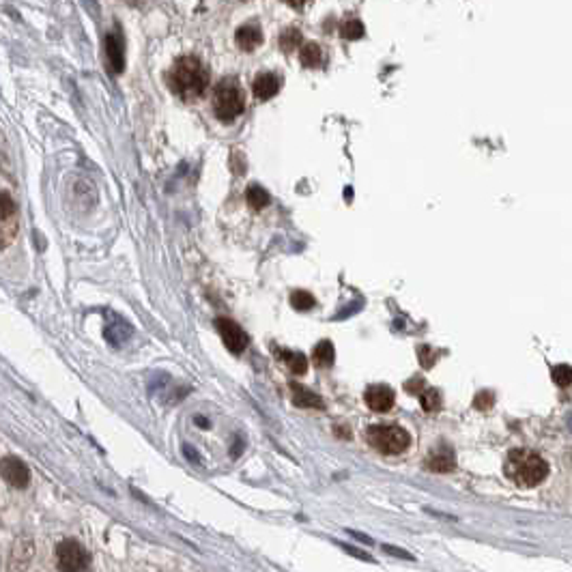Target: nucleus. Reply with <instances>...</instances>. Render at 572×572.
I'll return each instance as SVG.
<instances>
[{"label": "nucleus", "mask_w": 572, "mask_h": 572, "mask_svg": "<svg viewBox=\"0 0 572 572\" xmlns=\"http://www.w3.org/2000/svg\"><path fill=\"white\" fill-rule=\"evenodd\" d=\"M168 87L183 101H194L207 91L209 71L196 56H181L168 73Z\"/></svg>", "instance_id": "f257e3e1"}, {"label": "nucleus", "mask_w": 572, "mask_h": 572, "mask_svg": "<svg viewBox=\"0 0 572 572\" xmlns=\"http://www.w3.org/2000/svg\"><path fill=\"white\" fill-rule=\"evenodd\" d=\"M506 475L523 488H534L549 475V463L531 449H512L506 459Z\"/></svg>", "instance_id": "f03ea898"}, {"label": "nucleus", "mask_w": 572, "mask_h": 572, "mask_svg": "<svg viewBox=\"0 0 572 572\" xmlns=\"http://www.w3.org/2000/svg\"><path fill=\"white\" fill-rule=\"evenodd\" d=\"M366 437H368V443H371L377 452L387 454V456L402 454L409 447V443H411L409 433L394 424H379V426L368 428Z\"/></svg>", "instance_id": "7ed1b4c3"}, {"label": "nucleus", "mask_w": 572, "mask_h": 572, "mask_svg": "<svg viewBox=\"0 0 572 572\" xmlns=\"http://www.w3.org/2000/svg\"><path fill=\"white\" fill-rule=\"evenodd\" d=\"M213 110L216 116L224 123H232L245 110V97L241 87L232 77L222 80L213 93Z\"/></svg>", "instance_id": "20e7f679"}, {"label": "nucleus", "mask_w": 572, "mask_h": 572, "mask_svg": "<svg viewBox=\"0 0 572 572\" xmlns=\"http://www.w3.org/2000/svg\"><path fill=\"white\" fill-rule=\"evenodd\" d=\"M56 559L61 570H85L89 568V553L75 540H63L56 547Z\"/></svg>", "instance_id": "39448f33"}, {"label": "nucleus", "mask_w": 572, "mask_h": 572, "mask_svg": "<svg viewBox=\"0 0 572 572\" xmlns=\"http://www.w3.org/2000/svg\"><path fill=\"white\" fill-rule=\"evenodd\" d=\"M216 330L222 336V342L226 344V349L230 353H243L245 349H248L250 338H248V334H245L235 321L222 316V318L216 321Z\"/></svg>", "instance_id": "423d86ee"}, {"label": "nucleus", "mask_w": 572, "mask_h": 572, "mask_svg": "<svg viewBox=\"0 0 572 572\" xmlns=\"http://www.w3.org/2000/svg\"><path fill=\"white\" fill-rule=\"evenodd\" d=\"M0 475H3V480L13 488H24V486H28V480H30L28 467L15 456L0 459Z\"/></svg>", "instance_id": "0eeeda50"}, {"label": "nucleus", "mask_w": 572, "mask_h": 572, "mask_svg": "<svg viewBox=\"0 0 572 572\" xmlns=\"http://www.w3.org/2000/svg\"><path fill=\"white\" fill-rule=\"evenodd\" d=\"M366 404L377 414H387L396 402V392L390 385H371L363 394Z\"/></svg>", "instance_id": "6e6552de"}, {"label": "nucleus", "mask_w": 572, "mask_h": 572, "mask_svg": "<svg viewBox=\"0 0 572 572\" xmlns=\"http://www.w3.org/2000/svg\"><path fill=\"white\" fill-rule=\"evenodd\" d=\"M123 39L120 35L116 32H110L106 37V54H108V63H110V69L114 73H120L123 67H125V52H123Z\"/></svg>", "instance_id": "1a4fd4ad"}, {"label": "nucleus", "mask_w": 572, "mask_h": 572, "mask_svg": "<svg viewBox=\"0 0 572 572\" xmlns=\"http://www.w3.org/2000/svg\"><path fill=\"white\" fill-rule=\"evenodd\" d=\"M252 91H254L256 99L267 101V99H271V97L278 95V91H280V77L275 73H261L254 80Z\"/></svg>", "instance_id": "9d476101"}, {"label": "nucleus", "mask_w": 572, "mask_h": 572, "mask_svg": "<svg viewBox=\"0 0 572 572\" xmlns=\"http://www.w3.org/2000/svg\"><path fill=\"white\" fill-rule=\"evenodd\" d=\"M235 41H237V46H239L243 52H252V50H256V48L263 44V32H261V28L254 26V24H245V26H241V28L237 30Z\"/></svg>", "instance_id": "9b49d317"}, {"label": "nucleus", "mask_w": 572, "mask_h": 572, "mask_svg": "<svg viewBox=\"0 0 572 572\" xmlns=\"http://www.w3.org/2000/svg\"><path fill=\"white\" fill-rule=\"evenodd\" d=\"M291 392H293V402L301 409H323L325 406V402L318 394L306 390L299 383H291Z\"/></svg>", "instance_id": "f8f14e48"}, {"label": "nucleus", "mask_w": 572, "mask_h": 572, "mask_svg": "<svg viewBox=\"0 0 572 572\" xmlns=\"http://www.w3.org/2000/svg\"><path fill=\"white\" fill-rule=\"evenodd\" d=\"M334 344L330 340H321L316 347H314V353H312V359L318 368H330L334 363Z\"/></svg>", "instance_id": "ddd939ff"}, {"label": "nucleus", "mask_w": 572, "mask_h": 572, "mask_svg": "<svg viewBox=\"0 0 572 572\" xmlns=\"http://www.w3.org/2000/svg\"><path fill=\"white\" fill-rule=\"evenodd\" d=\"M278 355L286 361V366L291 368V373L295 375H304L308 371V359L304 353H297V351H286V349H280Z\"/></svg>", "instance_id": "4468645a"}, {"label": "nucleus", "mask_w": 572, "mask_h": 572, "mask_svg": "<svg viewBox=\"0 0 572 572\" xmlns=\"http://www.w3.org/2000/svg\"><path fill=\"white\" fill-rule=\"evenodd\" d=\"M299 61L308 69H316L323 65V50L318 44H306L299 52Z\"/></svg>", "instance_id": "2eb2a0df"}, {"label": "nucleus", "mask_w": 572, "mask_h": 572, "mask_svg": "<svg viewBox=\"0 0 572 572\" xmlns=\"http://www.w3.org/2000/svg\"><path fill=\"white\" fill-rule=\"evenodd\" d=\"M426 467L435 473H449V471H454L456 463H454L452 454H433L426 461Z\"/></svg>", "instance_id": "dca6fc26"}, {"label": "nucleus", "mask_w": 572, "mask_h": 572, "mask_svg": "<svg viewBox=\"0 0 572 572\" xmlns=\"http://www.w3.org/2000/svg\"><path fill=\"white\" fill-rule=\"evenodd\" d=\"M245 198H248V204L252 209H256V211H261V209H265L267 204H269V194L261 187V185H250L248 187V192H245Z\"/></svg>", "instance_id": "f3484780"}, {"label": "nucleus", "mask_w": 572, "mask_h": 572, "mask_svg": "<svg viewBox=\"0 0 572 572\" xmlns=\"http://www.w3.org/2000/svg\"><path fill=\"white\" fill-rule=\"evenodd\" d=\"M299 46H301V32H299L297 28H286V30L280 35V48H282V52L291 54V52H295Z\"/></svg>", "instance_id": "a211bd4d"}, {"label": "nucleus", "mask_w": 572, "mask_h": 572, "mask_svg": "<svg viewBox=\"0 0 572 572\" xmlns=\"http://www.w3.org/2000/svg\"><path fill=\"white\" fill-rule=\"evenodd\" d=\"M551 377H553V381H555L559 387H568V385H572V368H570L568 363L553 366Z\"/></svg>", "instance_id": "6ab92c4d"}, {"label": "nucleus", "mask_w": 572, "mask_h": 572, "mask_svg": "<svg viewBox=\"0 0 572 572\" xmlns=\"http://www.w3.org/2000/svg\"><path fill=\"white\" fill-rule=\"evenodd\" d=\"M420 404H422V409L426 414H430V411H437V409L441 406V394L437 392V390H426V392H422V396H420Z\"/></svg>", "instance_id": "aec40b11"}, {"label": "nucleus", "mask_w": 572, "mask_h": 572, "mask_svg": "<svg viewBox=\"0 0 572 572\" xmlns=\"http://www.w3.org/2000/svg\"><path fill=\"white\" fill-rule=\"evenodd\" d=\"M340 35H342L344 39H349V41H355V39H359V37L363 35V24H361L359 20L351 18V20H347V22L340 26Z\"/></svg>", "instance_id": "412c9836"}, {"label": "nucleus", "mask_w": 572, "mask_h": 572, "mask_svg": "<svg viewBox=\"0 0 572 572\" xmlns=\"http://www.w3.org/2000/svg\"><path fill=\"white\" fill-rule=\"evenodd\" d=\"M291 306L299 312H306V310L314 308V297L308 291H295L291 295Z\"/></svg>", "instance_id": "4be33fe9"}, {"label": "nucleus", "mask_w": 572, "mask_h": 572, "mask_svg": "<svg viewBox=\"0 0 572 572\" xmlns=\"http://www.w3.org/2000/svg\"><path fill=\"white\" fill-rule=\"evenodd\" d=\"M15 213V202L7 192H0V222L9 220Z\"/></svg>", "instance_id": "5701e85b"}, {"label": "nucleus", "mask_w": 572, "mask_h": 572, "mask_svg": "<svg viewBox=\"0 0 572 572\" xmlns=\"http://www.w3.org/2000/svg\"><path fill=\"white\" fill-rule=\"evenodd\" d=\"M493 402H495L493 392H480L475 396V400H473L475 409H480V411H486V409H490V406H493Z\"/></svg>", "instance_id": "b1692460"}, {"label": "nucleus", "mask_w": 572, "mask_h": 572, "mask_svg": "<svg viewBox=\"0 0 572 572\" xmlns=\"http://www.w3.org/2000/svg\"><path fill=\"white\" fill-rule=\"evenodd\" d=\"M418 355H420V363H422L424 368H433L435 361H437V353H435L430 347H422V349L418 351Z\"/></svg>", "instance_id": "393cba45"}, {"label": "nucleus", "mask_w": 572, "mask_h": 572, "mask_svg": "<svg viewBox=\"0 0 572 572\" xmlns=\"http://www.w3.org/2000/svg\"><path fill=\"white\" fill-rule=\"evenodd\" d=\"M383 551H387V553H392V555H396V557H400V559H409V561H414V557L409 555L406 551H400V549H394V547H383Z\"/></svg>", "instance_id": "a878e982"}, {"label": "nucleus", "mask_w": 572, "mask_h": 572, "mask_svg": "<svg viewBox=\"0 0 572 572\" xmlns=\"http://www.w3.org/2000/svg\"><path fill=\"white\" fill-rule=\"evenodd\" d=\"M286 3L289 5H293V7H297V9H301V7H306L310 0H286Z\"/></svg>", "instance_id": "bb28decb"}]
</instances>
